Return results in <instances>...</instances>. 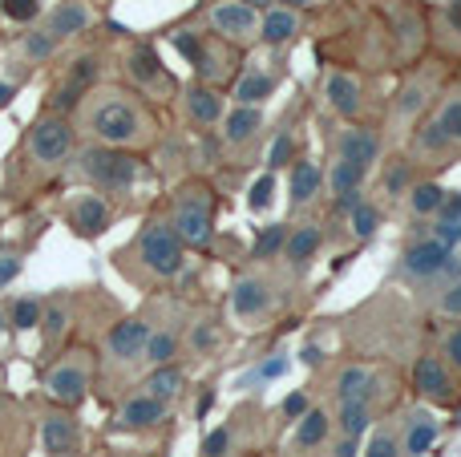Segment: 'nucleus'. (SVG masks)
<instances>
[{"label":"nucleus","instance_id":"nucleus-1","mask_svg":"<svg viewBox=\"0 0 461 457\" xmlns=\"http://www.w3.org/2000/svg\"><path fill=\"white\" fill-rule=\"evenodd\" d=\"M73 130L113 150H150L158 142V113L142 94L122 85H94L73 110Z\"/></svg>","mask_w":461,"mask_h":457},{"label":"nucleus","instance_id":"nucleus-2","mask_svg":"<svg viewBox=\"0 0 461 457\" xmlns=\"http://www.w3.org/2000/svg\"><path fill=\"white\" fill-rule=\"evenodd\" d=\"M73 142H77V130L65 113H41L29 130H24V166L37 170L41 178H53L61 175L65 166L73 162Z\"/></svg>","mask_w":461,"mask_h":457},{"label":"nucleus","instance_id":"nucleus-3","mask_svg":"<svg viewBox=\"0 0 461 457\" xmlns=\"http://www.w3.org/2000/svg\"><path fill=\"white\" fill-rule=\"evenodd\" d=\"M77 178L97 194H126L142 178V158L134 150H113V146L89 142L86 150L73 158Z\"/></svg>","mask_w":461,"mask_h":457},{"label":"nucleus","instance_id":"nucleus-4","mask_svg":"<svg viewBox=\"0 0 461 457\" xmlns=\"http://www.w3.org/2000/svg\"><path fill=\"white\" fill-rule=\"evenodd\" d=\"M215 186L207 183H186L175 191V199H170V231L183 239V247L191 251H203L211 247V239H215Z\"/></svg>","mask_w":461,"mask_h":457},{"label":"nucleus","instance_id":"nucleus-5","mask_svg":"<svg viewBox=\"0 0 461 457\" xmlns=\"http://www.w3.org/2000/svg\"><path fill=\"white\" fill-rule=\"evenodd\" d=\"M130 251L138 255L142 272L150 280H175L178 272L186 267V247L175 231H170L167 219H146L138 227V235L130 239Z\"/></svg>","mask_w":461,"mask_h":457},{"label":"nucleus","instance_id":"nucleus-6","mask_svg":"<svg viewBox=\"0 0 461 457\" xmlns=\"http://www.w3.org/2000/svg\"><path fill=\"white\" fill-rule=\"evenodd\" d=\"M89 385H94V353L89 348H69L57 356V364L45 372V397L61 409H77L86 405Z\"/></svg>","mask_w":461,"mask_h":457},{"label":"nucleus","instance_id":"nucleus-7","mask_svg":"<svg viewBox=\"0 0 461 457\" xmlns=\"http://www.w3.org/2000/svg\"><path fill=\"white\" fill-rule=\"evenodd\" d=\"M199 21L211 37L227 40V45L243 49V53L251 45H259V13L251 4H243V0H207L199 8Z\"/></svg>","mask_w":461,"mask_h":457},{"label":"nucleus","instance_id":"nucleus-8","mask_svg":"<svg viewBox=\"0 0 461 457\" xmlns=\"http://www.w3.org/2000/svg\"><path fill=\"white\" fill-rule=\"evenodd\" d=\"M122 61H126V77H130V85H134V94L150 97V102H170V97H178V81L170 77L162 57L154 53L146 40H134Z\"/></svg>","mask_w":461,"mask_h":457},{"label":"nucleus","instance_id":"nucleus-9","mask_svg":"<svg viewBox=\"0 0 461 457\" xmlns=\"http://www.w3.org/2000/svg\"><path fill=\"white\" fill-rule=\"evenodd\" d=\"M461 150V94L446 97L421 130H413V154L417 158H438V154Z\"/></svg>","mask_w":461,"mask_h":457},{"label":"nucleus","instance_id":"nucleus-10","mask_svg":"<svg viewBox=\"0 0 461 457\" xmlns=\"http://www.w3.org/2000/svg\"><path fill=\"white\" fill-rule=\"evenodd\" d=\"M433 94H438V85H433L425 73L409 77L389 105V134H413V130L421 126L425 113L433 110Z\"/></svg>","mask_w":461,"mask_h":457},{"label":"nucleus","instance_id":"nucleus-11","mask_svg":"<svg viewBox=\"0 0 461 457\" xmlns=\"http://www.w3.org/2000/svg\"><path fill=\"white\" fill-rule=\"evenodd\" d=\"M65 227H69L77 239H102L113 227V207L105 194L97 191H77L65 202Z\"/></svg>","mask_w":461,"mask_h":457},{"label":"nucleus","instance_id":"nucleus-12","mask_svg":"<svg viewBox=\"0 0 461 457\" xmlns=\"http://www.w3.org/2000/svg\"><path fill=\"white\" fill-rule=\"evenodd\" d=\"M239 57H243V49H235V45H227V40H219V37H211L207 29H203V49H199V57H194V77L199 81H207V85H230V81L239 77Z\"/></svg>","mask_w":461,"mask_h":457},{"label":"nucleus","instance_id":"nucleus-13","mask_svg":"<svg viewBox=\"0 0 461 457\" xmlns=\"http://www.w3.org/2000/svg\"><path fill=\"white\" fill-rule=\"evenodd\" d=\"M332 150H336V158L357 162V166L373 170L376 162H381V154H384V138H381V130L360 126V121H348V126H340L332 134Z\"/></svg>","mask_w":461,"mask_h":457},{"label":"nucleus","instance_id":"nucleus-14","mask_svg":"<svg viewBox=\"0 0 461 457\" xmlns=\"http://www.w3.org/2000/svg\"><path fill=\"white\" fill-rule=\"evenodd\" d=\"M94 24H97V8L89 4V0H57V4L41 16V29H45L57 45H65V40L89 32Z\"/></svg>","mask_w":461,"mask_h":457},{"label":"nucleus","instance_id":"nucleus-15","mask_svg":"<svg viewBox=\"0 0 461 457\" xmlns=\"http://www.w3.org/2000/svg\"><path fill=\"white\" fill-rule=\"evenodd\" d=\"M150 328L154 324L146 320V316H126V320H118L102 336V356L105 361H118V364L142 361V348H146V340H150Z\"/></svg>","mask_w":461,"mask_h":457},{"label":"nucleus","instance_id":"nucleus-16","mask_svg":"<svg viewBox=\"0 0 461 457\" xmlns=\"http://www.w3.org/2000/svg\"><path fill=\"white\" fill-rule=\"evenodd\" d=\"M81 445H86V434H81L77 417H73V409H49L45 417H41V450L49 457H77Z\"/></svg>","mask_w":461,"mask_h":457},{"label":"nucleus","instance_id":"nucleus-17","mask_svg":"<svg viewBox=\"0 0 461 457\" xmlns=\"http://www.w3.org/2000/svg\"><path fill=\"white\" fill-rule=\"evenodd\" d=\"M271 308H276V291H271V283L263 280V275H243V280H235V288H230V316H235L239 324L267 320Z\"/></svg>","mask_w":461,"mask_h":457},{"label":"nucleus","instance_id":"nucleus-18","mask_svg":"<svg viewBox=\"0 0 461 457\" xmlns=\"http://www.w3.org/2000/svg\"><path fill=\"white\" fill-rule=\"evenodd\" d=\"M413 389H417V397H421V401H433V405H454V393H457L449 364L441 361V356H433V353L417 356Z\"/></svg>","mask_w":461,"mask_h":457},{"label":"nucleus","instance_id":"nucleus-19","mask_svg":"<svg viewBox=\"0 0 461 457\" xmlns=\"http://www.w3.org/2000/svg\"><path fill=\"white\" fill-rule=\"evenodd\" d=\"M183 110H186V118L194 121V126H203V130H215L219 121L227 118V94L219 85H207V81H199L194 77L191 85H183Z\"/></svg>","mask_w":461,"mask_h":457},{"label":"nucleus","instance_id":"nucleus-20","mask_svg":"<svg viewBox=\"0 0 461 457\" xmlns=\"http://www.w3.org/2000/svg\"><path fill=\"white\" fill-rule=\"evenodd\" d=\"M449 259H454V251L441 239H417L401 255V275L405 280H433V275H441L449 267Z\"/></svg>","mask_w":461,"mask_h":457},{"label":"nucleus","instance_id":"nucleus-21","mask_svg":"<svg viewBox=\"0 0 461 457\" xmlns=\"http://www.w3.org/2000/svg\"><path fill=\"white\" fill-rule=\"evenodd\" d=\"M303 32V13L287 4H271L259 13V45L267 49H287L292 40H300Z\"/></svg>","mask_w":461,"mask_h":457},{"label":"nucleus","instance_id":"nucleus-22","mask_svg":"<svg viewBox=\"0 0 461 457\" xmlns=\"http://www.w3.org/2000/svg\"><path fill=\"white\" fill-rule=\"evenodd\" d=\"M324 105L336 113V118L352 121L360 110H365V85H360L352 73H344V69H328V77H324Z\"/></svg>","mask_w":461,"mask_h":457},{"label":"nucleus","instance_id":"nucleus-23","mask_svg":"<svg viewBox=\"0 0 461 457\" xmlns=\"http://www.w3.org/2000/svg\"><path fill=\"white\" fill-rule=\"evenodd\" d=\"M324 247V227L320 223H292L287 227V243H284V259L295 275H303L312 267V259Z\"/></svg>","mask_w":461,"mask_h":457},{"label":"nucleus","instance_id":"nucleus-24","mask_svg":"<svg viewBox=\"0 0 461 457\" xmlns=\"http://www.w3.org/2000/svg\"><path fill=\"white\" fill-rule=\"evenodd\" d=\"M167 409H170L167 401H158V397L138 389V393L110 417V429H150V426H158V421H167Z\"/></svg>","mask_w":461,"mask_h":457},{"label":"nucleus","instance_id":"nucleus-25","mask_svg":"<svg viewBox=\"0 0 461 457\" xmlns=\"http://www.w3.org/2000/svg\"><path fill=\"white\" fill-rule=\"evenodd\" d=\"M57 49H61V45H57V40L37 24V29H29V32H21V37H16V45H13V69L21 65V81H24L32 69H41V65L53 61Z\"/></svg>","mask_w":461,"mask_h":457},{"label":"nucleus","instance_id":"nucleus-26","mask_svg":"<svg viewBox=\"0 0 461 457\" xmlns=\"http://www.w3.org/2000/svg\"><path fill=\"white\" fill-rule=\"evenodd\" d=\"M320 186H324V170H320V162L295 158L292 166H287V207L292 211L308 207V202L320 194Z\"/></svg>","mask_w":461,"mask_h":457},{"label":"nucleus","instance_id":"nucleus-27","mask_svg":"<svg viewBox=\"0 0 461 457\" xmlns=\"http://www.w3.org/2000/svg\"><path fill=\"white\" fill-rule=\"evenodd\" d=\"M219 126H223V142L230 150L251 146V142H259V134H263V110L259 105H230Z\"/></svg>","mask_w":461,"mask_h":457},{"label":"nucleus","instance_id":"nucleus-28","mask_svg":"<svg viewBox=\"0 0 461 457\" xmlns=\"http://www.w3.org/2000/svg\"><path fill=\"white\" fill-rule=\"evenodd\" d=\"M397 437H401V453L421 457V453L433 450V442H438V421H433V413H425V409H409Z\"/></svg>","mask_w":461,"mask_h":457},{"label":"nucleus","instance_id":"nucleus-29","mask_svg":"<svg viewBox=\"0 0 461 457\" xmlns=\"http://www.w3.org/2000/svg\"><path fill=\"white\" fill-rule=\"evenodd\" d=\"M230 94H235V105H263L271 94H276V77L259 65H243L239 77L230 81Z\"/></svg>","mask_w":461,"mask_h":457},{"label":"nucleus","instance_id":"nucleus-30","mask_svg":"<svg viewBox=\"0 0 461 457\" xmlns=\"http://www.w3.org/2000/svg\"><path fill=\"white\" fill-rule=\"evenodd\" d=\"M373 393H376V369L344 364L336 372V401H373Z\"/></svg>","mask_w":461,"mask_h":457},{"label":"nucleus","instance_id":"nucleus-31","mask_svg":"<svg viewBox=\"0 0 461 457\" xmlns=\"http://www.w3.org/2000/svg\"><path fill=\"white\" fill-rule=\"evenodd\" d=\"M183 345H186V353L199 356V361L219 353V345H223V324H219V316H199L194 324H186Z\"/></svg>","mask_w":461,"mask_h":457},{"label":"nucleus","instance_id":"nucleus-32","mask_svg":"<svg viewBox=\"0 0 461 457\" xmlns=\"http://www.w3.org/2000/svg\"><path fill=\"white\" fill-rule=\"evenodd\" d=\"M178 348H183V328L162 324V328H150V340H146V348H142V361L150 364V369H158V364H175Z\"/></svg>","mask_w":461,"mask_h":457},{"label":"nucleus","instance_id":"nucleus-33","mask_svg":"<svg viewBox=\"0 0 461 457\" xmlns=\"http://www.w3.org/2000/svg\"><path fill=\"white\" fill-rule=\"evenodd\" d=\"M186 389V372L178 369V364H158V369H150L142 377V393L158 397V401H175V397H183Z\"/></svg>","mask_w":461,"mask_h":457},{"label":"nucleus","instance_id":"nucleus-34","mask_svg":"<svg viewBox=\"0 0 461 457\" xmlns=\"http://www.w3.org/2000/svg\"><path fill=\"white\" fill-rule=\"evenodd\" d=\"M332 426L340 437H365L373 429V401H336Z\"/></svg>","mask_w":461,"mask_h":457},{"label":"nucleus","instance_id":"nucleus-35","mask_svg":"<svg viewBox=\"0 0 461 457\" xmlns=\"http://www.w3.org/2000/svg\"><path fill=\"white\" fill-rule=\"evenodd\" d=\"M446 194L449 191L441 183H433V178H421V183H413V186H409V194H405L409 215H413V219H438Z\"/></svg>","mask_w":461,"mask_h":457},{"label":"nucleus","instance_id":"nucleus-36","mask_svg":"<svg viewBox=\"0 0 461 457\" xmlns=\"http://www.w3.org/2000/svg\"><path fill=\"white\" fill-rule=\"evenodd\" d=\"M328 429H332V417H328V409H308L303 417H295L292 445H295V450H316V445L328 442Z\"/></svg>","mask_w":461,"mask_h":457},{"label":"nucleus","instance_id":"nucleus-37","mask_svg":"<svg viewBox=\"0 0 461 457\" xmlns=\"http://www.w3.org/2000/svg\"><path fill=\"white\" fill-rule=\"evenodd\" d=\"M365 175L368 170L365 166H357V162H344V158H332L328 162V170H324V191L332 194H344V191H360L365 186Z\"/></svg>","mask_w":461,"mask_h":457},{"label":"nucleus","instance_id":"nucleus-38","mask_svg":"<svg viewBox=\"0 0 461 457\" xmlns=\"http://www.w3.org/2000/svg\"><path fill=\"white\" fill-rule=\"evenodd\" d=\"M381 223H384V207L381 202H373V199H360L357 207L348 211V231H352V239L357 243H368L376 231H381Z\"/></svg>","mask_w":461,"mask_h":457},{"label":"nucleus","instance_id":"nucleus-39","mask_svg":"<svg viewBox=\"0 0 461 457\" xmlns=\"http://www.w3.org/2000/svg\"><path fill=\"white\" fill-rule=\"evenodd\" d=\"M5 316H8V328H13V332H29V328H37V324H41L45 304H41V300H32V296H16V300H8V304H5Z\"/></svg>","mask_w":461,"mask_h":457},{"label":"nucleus","instance_id":"nucleus-40","mask_svg":"<svg viewBox=\"0 0 461 457\" xmlns=\"http://www.w3.org/2000/svg\"><path fill=\"white\" fill-rule=\"evenodd\" d=\"M417 183V175H413V162H393L389 170H384V178H381V194L384 199H405L409 194V186Z\"/></svg>","mask_w":461,"mask_h":457},{"label":"nucleus","instance_id":"nucleus-41","mask_svg":"<svg viewBox=\"0 0 461 457\" xmlns=\"http://www.w3.org/2000/svg\"><path fill=\"white\" fill-rule=\"evenodd\" d=\"M287 227L292 223H271V227H263L259 231V239H255V247H251V259H276V255H284V243H287Z\"/></svg>","mask_w":461,"mask_h":457},{"label":"nucleus","instance_id":"nucleus-42","mask_svg":"<svg viewBox=\"0 0 461 457\" xmlns=\"http://www.w3.org/2000/svg\"><path fill=\"white\" fill-rule=\"evenodd\" d=\"M0 16L8 24H37L45 16V0H0Z\"/></svg>","mask_w":461,"mask_h":457},{"label":"nucleus","instance_id":"nucleus-43","mask_svg":"<svg viewBox=\"0 0 461 457\" xmlns=\"http://www.w3.org/2000/svg\"><path fill=\"white\" fill-rule=\"evenodd\" d=\"M41 328H45V353H57L61 340H65V332H69V312L53 304L45 316H41Z\"/></svg>","mask_w":461,"mask_h":457},{"label":"nucleus","instance_id":"nucleus-44","mask_svg":"<svg viewBox=\"0 0 461 457\" xmlns=\"http://www.w3.org/2000/svg\"><path fill=\"white\" fill-rule=\"evenodd\" d=\"M276 202V170H267V175H259L251 183V191H247V207L255 211V215H263V211Z\"/></svg>","mask_w":461,"mask_h":457},{"label":"nucleus","instance_id":"nucleus-45","mask_svg":"<svg viewBox=\"0 0 461 457\" xmlns=\"http://www.w3.org/2000/svg\"><path fill=\"white\" fill-rule=\"evenodd\" d=\"M365 457H405L401 453V437L393 429H373V437L365 442Z\"/></svg>","mask_w":461,"mask_h":457},{"label":"nucleus","instance_id":"nucleus-46","mask_svg":"<svg viewBox=\"0 0 461 457\" xmlns=\"http://www.w3.org/2000/svg\"><path fill=\"white\" fill-rule=\"evenodd\" d=\"M170 45H175V53L183 57L186 65L199 57V49H203V29H175L170 32Z\"/></svg>","mask_w":461,"mask_h":457},{"label":"nucleus","instance_id":"nucleus-47","mask_svg":"<svg viewBox=\"0 0 461 457\" xmlns=\"http://www.w3.org/2000/svg\"><path fill=\"white\" fill-rule=\"evenodd\" d=\"M267 162H271V170L292 166V162H295V138H292V130H279V138L271 142V150H267Z\"/></svg>","mask_w":461,"mask_h":457},{"label":"nucleus","instance_id":"nucleus-48","mask_svg":"<svg viewBox=\"0 0 461 457\" xmlns=\"http://www.w3.org/2000/svg\"><path fill=\"white\" fill-rule=\"evenodd\" d=\"M438 32L461 40V0H446V4L438 8Z\"/></svg>","mask_w":461,"mask_h":457},{"label":"nucleus","instance_id":"nucleus-49","mask_svg":"<svg viewBox=\"0 0 461 457\" xmlns=\"http://www.w3.org/2000/svg\"><path fill=\"white\" fill-rule=\"evenodd\" d=\"M441 361H446L449 369H461V324L441 336Z\"/></svg>","mask_w":461,"mask_h":457},{"label":"nucleus","instance_id":"nucleus-50","mask_svg":"<svg viewBox=\"0 0 461 457\" xmlns=\"http://www.w3.org/2000/svg\"><path fill=\"white\" fill-rule=\"evenodd\" d=\"M21 275V251H0V291Z\"/></svg>","mask_w":461,"mask_h":457},{"label":"nucleus","instance_id":"nucleus-51","mask_svg":"<svg viewBox=\"0 0 461 457\" xmlns=\"http://www.w3.org/2000/svg\"><path fill=\"white\" fill-rule=\"evenodd\" d=\"M227 453H230V429H215L203 442V457H227Z\"/></svg>","mask_w":461,"mask_h":457},{"label":"nucleus","instance_id":"nucleus-52","mask_svg":"<svg viewBox=\"0 0 461 457\" xmlns=\"http://www.w3.org/2000/svg\"><path fill=\"white\" fill-rule=\"evenodd\" d=\"M438 312H441V316H454V320H461V280L454 283V288H446V291H441V300H438Z\"/></svg>","mask_w":461,"mask_h":457},{"label":"nucleus","instance_id":"nucleus-53","mask_svg":"<svg viewBox=\"0 0 461 457\" xmlns=\"http://www.w3.org/2000/svg\"><path fill=\"white\" fill-rule=\"evenodd\" d=\"M308 409H312V405H308V393H292V397H287V401H284V417H287V421L303 417V413H308Z\"/></svg>","mask_w":461,"mask_h":457},{"label":"nucleus","instance_id":"nucleus-54","mask_svg":"<svg viewBox=\"0 0 461 457\" xmlns=\"http://www.w3.org/2000/svg\"><path fill=\"white\" fill-rule=\"evenodd\" d=\"M360 199H365V191H344V194H336V199H332V211H336V215H348Z\"/></svg>","mask_w":461,"mask_h":457},{"label":"nucleus","instance_id":"nucleus-55","mask_svg":"<svg viewBox=\"0 0 461 457\" xmlns=\"http://www.w3.org/2000/svg\"><path fill=\"white\" fill-rule=\"evenodd\" d=\"M360 453V437H336L332 442V457H357Z\"/></svg>","mask_w":461,"mask_h":457},{"label":"nucleus","instance_id":"nucleus-56","mask_svg":"<svg viewBox=\"0 0 461 457\" xmlns=\"http://www.w3.org/2000/svg\"><path fill=\"white\" fill-rule=\"evenodd\" d=\"M16 89H21V81H5V77H0V113H5L8 105H13Z\"/></svg>","mask_w":461,"mask_h":457},{"label":"nucleus","instance_id":"nucleus-57","mask_svg":"<svg viewBox=\"0 0 461 457\" xmlns=\"http://www.w3.org/2000/svg\"><path fill=\"white\" fill-rule=\"evenodd\" d=\"M287 372V361H267L263 364V377H284Z\"/></svg>","mask_w":461,"mask_h":457},{"label":"nucleus","instance_id":"nucleus-58","mask_svg":"<svg viewBox=\"0 0 461 457\" xmlns=\"http://www.w3.org/2000/svg\"><path fill=\"white\" fill-rule=\"evenodd\" d=\"M276 4H287V8H300V13H303V8H312V4H316V0H276Z\"/></svg>","mask_w":461,"mask_h":457},{"label":"nucleus","instance_id":"nucleus-59","mask_svg":"<svg viewBox=\"0 0 461 457\" xmlns=\"http://www.w3.org/2000/svg\"><path fill=\"white\" fill-rule=\"evenodd\" d=\"M243 4H251L255 13H263V8H271V4H276V0H243Z\"/></svg>","mask_w":461,"mask_h":457},{"label":"nucleus","instance_id":"nucleus-60","mask_svg":"<svg viewBox=\"0 0 461 457\" xmlns=\"http://www.w3.org/2000/svg\"><path fill=\"white\" fill-rule=\"evenodd\" d=\"M303 361H308V364H320V348H303Z\"/></svg>","mask_w":461,"mask_h":457}]
</instances>
